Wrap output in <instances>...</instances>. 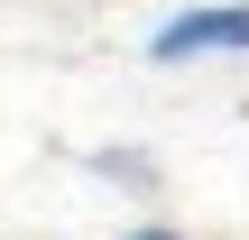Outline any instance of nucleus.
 Here are the masks:
<instances>
[{
	"label": "nucleus",
	"mask_w": 249,
	"mask_h": 240,
	"mask_svg": "<svg viewBox=\"0 0 249 240\" xmlns=\"http://www.w3.org/2000/svg\"><path fill=\"white\" fill-rule=\"evenodd\" d=\"M120 240H185V231H166V222H139V231H120Z\"/></svg>",
	"instance_id": "f03ea898"
},
{
	"label": "nucleus",
	"mask_w": 249,
	"mask_h": 240,
	"mask_svg": "<svg viewBox=\"0 0 249 240\" xmlns=\"http://www.w3.org/2000/svg\"><path fill=\"white\" fill-rule=\"evenodd\" d=\"M157 65H213V55H249V0H194L148 37Z\"/></svg>",
	"instance_id": "f257e3e1"
}]
</instances>
